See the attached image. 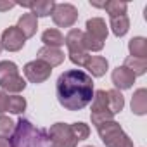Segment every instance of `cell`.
<instances>
[{"instance_id":"cell-1","label":"cell","mask_w":147,"mask_h":147,"mask_svg":"<svg viewBox=\"0 0 147 147\" xmlns=\"http://www.w3.org/2000/svg\"><path fill=\"white\" fill-rule=\"evenodd\" d=\"M55 94L59 104L67 111H80L88 106L94 99L92 76L82 69L64 71L57 78Z\"/></svg>"},{"instance_id":"cell-2","label":"cell","mask_w":147,"mask_h":147,"mask_svg":"<svg viewBox=\"0 0 147 147\" xmlns=\"http://www.w3.org/2000/svg\"><path fill=\"white\" fill-rule=\"evenodd\" d=\"M107 38V24L102 18H92L87 21V31H83V45L85 50L99 52L104 49V42Z\"/></svg>"},{"instance_id":"cell-3","label":"cell","mask_w":147,"mask_h":147,"mask_svg":"<svg viewBox=\"0 0 147 147\" xmlns=\"http://www.w3.org/2000/svg\"><path fill=\"white\" fill-rule=\"evenodd\" d=\"M12 147H40L42 145V130H36L28 119H19L16 123L12 138Z\"/></svg>"},{"instance_id":"cell-4","label":"cell","mask_w":147,"mask_h":147,"mask_svg":"<svg viewBox=\"0 0 147 147\" xmlns=\"http://www.w3.org/2000/svg\"><path fill=\"white\" fill-rule=\"evenodd\" d=\"M97 131L102 142L106 144V147H133V142L130 140V137L123 131L119 123H116L114 119L97 125Z\"/></svg>"},{"instance_id":"cell-5","label":"cell","mask_w":147,"mask_h":147,"mask_svg":"<svg viewBox=\"0 0 147 147\" xmlns=\"http://www.w3.org/2000/svg\"><path fill=\"white\" fill-rule=\"evenodd\" d=\"M64 43L67 47V55L71 59L73 64H78V66H85L87 61L90 59L88 52L85 50L83 45V31L82 30H71L66 36H64Z\"/></svg>"},{"instance_id":"cell-6","label":"cell","mask_w":147,"mask_h":147,"mask_svg":"<svg viewBox=\"0 0 147 147\" xmlns=\"http://www.w3.org/2000/svg\"><path fill=\"white\" fill-rule=\"evenodd\" d=\"M49 133V142L50 147H76L78 140L73 133L71 125L67 123H55L50 126Z\"/></svg>"},{"instance_id":"cell-7","label":"cell","mask_w":147,"mask_h":147,"mask_svg":"<svg viewBox=\"0 0 147 147\" xmlns=\"http://www.w3.org/2000/svg\"><path fill=\"white\" fill-rule=\"evenodd\" d=\"M92 123L97 126L104 121H111L114 118L111 107H109V100H107V92L106 90H99L94 92V99H92V113H90Z\"/></svg>"},{"instance_id":"cell-8","label":"cell","mask_w":147,"mask_h":147,"mask_svg":"<svg viewBox=\"0 0 147 147\" xmlns=\"http://www.w3.org/2000/svg\"><path fill=\"white\" fill-rule=\"evenodd\" d=\"M52 19L61 28H71L78 21V9L71 4H55L52 11Z\"/></svg>"},{"instance_id":"cell-9","label":"cell","mask_w":147,"mask_h":147,"mask_svg":"<svg viewBox=\"0 0 147 147\" xmlns=\"http://www.w3.org/2000/svg\"><path fill=\"white\" fill-rule=\"evenodd\" d=\"M23 73H24V76L26 80H30L31 83H43L50 78V73H52V67L40 61V59H35L31 62H28L24 67H23Z\"/></svg>"},{"instance_id":"cell-10","label":"cell","mask_w":147,"mask_h":147,"mask_svg":"<svg viewBox=\"0 0 147 147\" xmlns=\"http://www.w3.org/2000/svg\"><path fill=\"white\" fill-rule=\"evenodd\" d=\"M24 43H26V38L16 26H9L7 30H4L2 38H0V47H4L9 52L21 50L24 47Z\"/></svg>"},{"instance_id":"cell-11","label":"cell","mask_w":147,"mask_h":147,"mask_svg":"<svg viewBox=\"0 0 147 147\" xmlns=\"http://www.w3.org/2000/svg\"><path fill=\"white\" fill-rule=\"evenodd\" d=\"M111 78H113V83H114L116 90H126V88H130V87L135 83V78H137V76L133 75L128 67L118 66V67L113 71Z\"/></svg>"},{"instance_id":"cell-12","label":"cell","mask_w":147,"mask_h":147,"mask_svg":"<svg viewBox=\"0 0 147 147\" xmlns=\"http://www.w3.org/2000/svg\"><path fill=\"white\" fill-rule=\"evenodd\" d=\"M36 55L40 61L47 62L50 67H55V66L64 62V52L61 49H55V47H42L36 52Z\"/></svg>"},{"instance_id":"cell-13","label":"cell","mask_w":147,"mask_h":147,"mask_svg":"<svg viewBox=\"0 0 147 147\" xmlns=\"http://www.w3.org/2000/svg\"><path fill=\"white\" fill-rule=\"evenodd\" d=\"M16 28L24 35V38H31L36 33V30H38V21H36V18L31 12H26V14H23L19 18Z\"/></svg>"},{"instance_id":"cell-14","label":"cell","mask_w":147,"mask_h":147,"mask_svg":"<svg viewBox=\"0 0 147 147\" xmlns=\"http://www.w3.org/2000/svg\"><path fill=\"white\" fill-rule=\"evenodd\" d=\"M85 67L90 71L92 76L100 78V76L106 75V71H107V67H109V62H107V59L102 57V55H90V59L87 61Z\"/></svg>"},{"instance_id":"cell-15","label":"cell","mask_w":147,"mask_h":147,"mask_svg":"<svg viewBox=\"0 0 147 147\" xmlns=\"http://www.w3.org/2000/svg\"><path fill=\"white\" fill-rule=\"evenodd\" d=\"M131 111L137 116H144L147 113V90L145 88L135 90V94L131 97Z\"/></svg>"},{"instance_id":"cell-16","label":"cell","mask_w":147,"mask_h":147,"mask_svg":"<svg viewBox=\"0 0 147 147\" xmlns=\"http://www.w3.org/2000/svg\"><path fill=\"white\" fill-rule=\"evenodd\" d=\"M54 7H55L54 0H38V2H31L30 4L31 14L35 18H47V16H50Z\"/></svg>"},{"instance_id":"cell-17","label":"cell","mask_w":147,"mask_h":147,"mask_svg":"<svg viewBox=\"0 0 147 147\" xmlns=\"http://www.w3.org/2000/svg\"><path fill=\"white\" fill-rule=\"evenodd\" d=\"M128 50L131 54V57L137 59H147V40L144 36H135L130 40L128 43Z\"/></svg>"},{"instance_id":"cell-18","label":"cell","mask_w":147,"mask_h":147,"mask_svg":"<svg viewBox=\"0 0 147 147\" xmlns=\"http://www.w3.org/2000/svg\"><path fill=\"white\" fill-rule=\"evenodd\" d=\"M42 42L45 43V47H55V49H59L61 45H64V35H62L59 30L50 28V30L43 31Z\"/></svg>"},{"instance_id":"cell-19","label":"cell","mask_w":147,"mask_h":147,"mask_svg":"<svg viewBox=\"0 0 147 147\" xmlns=\"http://www.w3.org/2000/svg\"><path fill=\"white\" fill-rule=\"evenodd\" d=\"M125 67H128L135 76H140V75H145L147 71V59H137V57H126L125 59Z\"/></svg>"},{"instance_id":"cell-20","label":"cell","mask_w":147,"mask_h":147,"mask_svg":"<svg viewBox=\"0 0 147 147\" xmlns=\"http://www.w3.org/2000/svg\"><path fill=\"white\" fill-rule=\"evenodd\" d=\"M111 28H113V33L116 36H125L126 31L130 30V19L128 16H114L111 18Z\"/></svg>"},{"instance_id":"cell-21","label":"cell","mask_w":147,"mask_h":147,"mask_svg":"<svg viewBox=\"0 0 147 147\" xmlns=\"http://www.w3.org/2000/svg\"><path fill=\"white\" fill-rule=\"evenodd\" d=\"M0 87H2L5 92H11V94H19V92H23V90L26 88V80H24L21 75H16V76L9 78L7 82H4Z\"/></svg>"},{"instance_id":"cell-22","label":"cell","mask_w":147,"mask_h":147,"mask_svg":"<svg viewBox=\"0 0 147 147\" xmlns=\"http://www.w3.org/2000/svg\"><path fill=\"white\" fill-rule=\"evenodd\" d=\"M107 100H109V107H111L113 114H118V113L123 111L125 99H123L119 90H107Z\"/></svg>"},{"instance_id":"cell-23","label":"cell","mask_w":147,"mask_h":147,"mask_svg":"<svg viewBox=\"0 0 147 147\" xmlns=\"http://www.w3.org/2000/svg\"><path fill=\"white\" fill-rule=\"evenodd\" d=\"M16 75H19V71L12 61H0V85Z\"/></svg>"},{"instance_id":"cell-24","label":"cell","mask_w":147,"mask_h":147,"mask_svg":"<svg viewBox=\"0 0 147 147\" xmlns=\"http://www.w3.org/2000/svg\"><path fill=\"white\" fill-rule=\"evenodd\" d=\"M102 9H106V11H107V14H109L111 18H114V16H125V14H126L128 5H126V2H119V0H111V2L102 4Z\"/></svg>"},{"instance_id":"cell-25","label":"cell","mask_w":147,"mask_h":147,"mask_svg":"<svg viewBox=\"0 0 147 147\" xmlns=\"http://www.w3.org/2000/svg\"><path fill=\"white\" fill-rule=\"evenodd\" d=\"M26 109V99L21 95H12L7 100V111L12 114H21Z\"/></svg>"},{"instance_id":"cell-26","label":"cell","mask_w":147,"mask_h":147,"mask_svg":"<svg viewBox=\"0 0 147 147\" xmlns=\"http://www.w3.org/2000/svg\"><path fill=\"white\" fill-rule=\"evenodd\" d=\"M14 128L16 125L9 116L0 114V138H9V135L14 133Z\"/></svg>"},{"instance_id":"cell-27","label":"cell","mask_w":147,"mask_h":147,"mask_svg":"<svg viewBox=\"0 0 147 147\" xmlns=\"http://www.w3.org/2000/svg\"><path fill=\"white\" fill-rule=\"evenodd\" d=\"M71 128H73V133H75V137H76L78 142L88 138V135H90V128H88V125H85V123H82V121H80V123H73Z\"/></svg>"},{"instance_id":"cell-28","label":"cell","mask_w":147,"mask_h":147,"mask_svg":"<svg viewBox=\"0 0 147 147\" xmlns=\"http://www.w3.org/2000/svg\"><path fill=\"white\" fill-rule=\"evenodd\" d=\"M7 100H9V95L4 90H0V114L7 111Z\"/></svg>"},{"instance_id":"cell-29","label":"cell","mask_w":147,"mask_h":147,"mask_svg":"<svg viewBox=\"0 0 147 147\" xmlns=\"http://www.w3.org/2000/svg\"><path fill=\"white\" fill-rule=\"evenodd\" d=\"M16 5V2H0V11H9Z\"/></svg>"},{"instance_id":"cell-30","label":"cell","mask_w":147,"mask_h":147,"mask_svg":"<svg viewBox=\"0 0 147 147\" xmlns=\"http://www.w3.org/2000/svg\"><path fill=\"white\" fill-rule=\"evenodd\" d=\"M0 147H12L9 138H0Z\"/></svg>"},{"instance_id":"cell-31","label":"cell","mask_w":147,"mask_h":147,"mask_svg":"<svg viewBox=\"0 0 147 147\" xmlns=\"http://www.w3.org/2000/svg\"><path fill=\"white\" fill-rule=\"evenodd\" d=\"M87 147H94V145H87Z\"/></svg>"},{"instance_id":"cell-32","label":"cell","mask_w":147,"mask_h":147,"mask_svg":"<svg viewBox=\"0 0 147 147\" xmlns=\"http://www.w3.org/2000/svg\"><path fill=\"white\" fill-rule=\"evenodd\" d=\"M0 49H2V47H0Z\"/></svg>"}]
</instances>
